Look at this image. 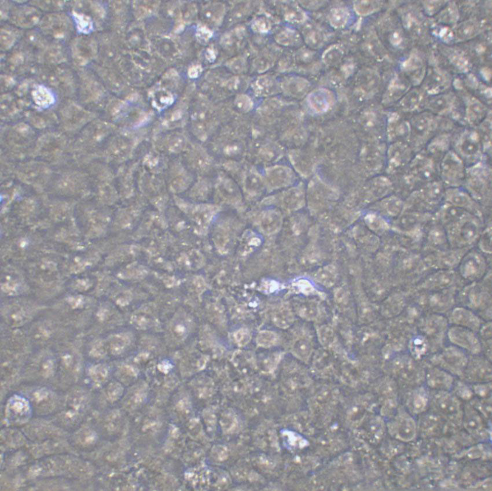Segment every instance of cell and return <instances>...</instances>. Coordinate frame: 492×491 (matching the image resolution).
Listing matches in <instances>:
<instances>
[{
    "instance_id": "obj_20",
    "label": "cell",
    "mask_w": 492,
    "mask_h": 491,
    "mask_svg": "<svg viewBox=\"0 0 492 491\" xmlns=\"http://www.w3.org/2000/svg\"><path fill=\"white\" fill-rule=\"evenodd\" d=\"M454 98L449 95H441L431 98L427 102V107L432 112L442 114L453 107Z\"/></svg>"
},
{
    "instance_id": "obj_4",
    "label": "cell",
    "mask_w": 492,
    "mask_h": 491,
    "mask_svg": "<svg viewBox=\"0 0 492 491\" xmlns=\"http://www.w3.org/2000/svg\"><path fill=\"white\" fill-rule=\"evenodd\" d=\"M469 359L466 352L452 345L444 348L441 353L436 354L431 361L437 367L451 374L463 376Z\"/></svg>"
},
{
    "instance_id": "obj_36",
    "label": "cell",
    "mask_w": 492,
    "mask_h": 491,
    "mask_svg": "<svg viewBox=\"0 0 492 491\" xmlns=\"http://www.w3.org/2000/svg\"><path fill=\"white\" fill-rule=\"evenodd\" d=\"M298 312L300 316L307 320H314L318 316V308L314 303L302 304L298 308Z\"/></svg>"
},
{
    "instance_id": "obj_35",
    "label": "cell",
    "mask_w": 492,
    "mask_h": 491,
    "mask_svg": "<svg viewBox=\"0 0 492 491\" xmlns=\"http://www.w3.org/2000/svg\"><path fill=\"white\" fill-rule=\"evenodd\" d=\"M308 82L305 79L299 78H291L287 80L286 82L284 84L285 86V90L291 92L298 94L305 92L308 86Z\"/></svg>"
},
{
    "instance_id": "obj_37",
    "label": "cell",
    "mask_w": 492,
    "mask_h": 491,
    "mask_svg": "<svg viewBox=\"0 0 492 491\" xmlns=\"http://www.w3.org/2000/svg\"><path fill=\"white\" fill-rule=\"evenodd\" d=\"M379 4L376 2H357L354 4V9L359 14L367 15L378 9Z\"/></svg>"
},
{
    "instance_id": "obj_38",
    "label": "cell",
    "mask_w": 492,
    "mask_h": 491,
    "mask_svg": "<svg viewBox=\"0 0 492 491\" xmlns=\"http://www.w3.org/2000/svg\"><path fill=\"white\" fill-rule=\"evenodd\" d=\"M342 51L337 46L331 47L325 52L323 56V59L327 64H334L337 63L341 59Z\"/></svg>"
},
{
    "instance_id": "obj_44",
    "label": "cell",
    "mask_w": 492,
    "mask_h": 491,
    "mask_svg": "<svg viewBox=\"0 0 492 491\" xmlns=\"http://www.w3.org/2000/svg\"><path fill=\"white\" fill-rule=\"evenodd\" d=\"M285 17L287 21L290 22L300 23L305 20V15L301 10L292 9L288 10Z\"/></svg>"
},
{
    "instance_id": "obj_40",
    "label": "cell",
    "mask_w": 492,
    "mask_h": 491,
    "mask_svg": "<svg viewBox=\"0 0 492 491\" xmlns=\"http://www.w3.org/2000/svg\"><path fill=\"white\" fill-rule=\"evenodd\" d=\"M235 105L243 112H249L253 107V103L249 96L240 95L235 99Z\"/></svg>"
},
{
    "instance_id": "obj_26",
    "label": "cell",
    "mask_w": 492,
    "mask_h": 491,
    "mask_svg": "<svg viewBox=\"0 0 492 491\" xmlns=\"http://www.w3.org/2000/svg\"><path fill=\"white\" fill-rule=\"evenodd\" d=\"M429 400V397L425 389L419 388L413 393L411 403L414 412L419 413L425 409Z\"/></svg>"
},
{
    "instance_id": "obj_18",
    "label": "cell",
    "mask_w": 492,
    "mask_h": 491,
    "mask_svg": "<svg viewBox=\"0 0 492 491\" xmlns=\"http://www.w3.org/2000/svg\"><path fill=\"white\" fill-rule=\"evenodd\" d=\"M467 306L472 310H482L490 304V296L487 292H485L480 287L474 286L471 287L467 292Z\"/></svg>"
},
{
    "instance_id": "obj_47",
    "label": "cell",
    "mask_w": 492,
    "mask_h": 491,
    "mask_svg": "<svg viewBox=\"0 0 492 491\" xmlns=\"http://www.w3.org/2000/svg\"><path fill=\"white\" fill-rule=\"evenodd\" d=\"M246 185L248 188H251L252 191H257L258 188H261L262 181L261 178L255 174H250L246 176Z\"/></svg>"
},
{
    "instance_id": "obj_13",
    "label": "cell",
    "mask_w": 492,
    "mask_h": 491,
    "mask_svg": "<svg viewBox=\"0 0 492 491\" xmlns=\"http://www.w3.org/2000/svg\"><path fill=\"white\" fill-rule=\"evenodd\" d=\"M445 189L442 181H433L427 183L418 193L423 204L433 206L441 202L445 196Z\"/></svg>"
},
{
    "instance_id": "obj_3",
    "label": "cell",
    "mask_w": 492,
    "mask_h": 491,
    "mask_svg": "<svg viewBox=\"0 0 492 491\" xmlns=\"http://www.w3.org/2000/svg\"><path fill=\"white\" fill-rule=\"evenodd\" d=\"M464 162L474 164L481 160L483 146L480 134L474 130H466L456 140L454 150Z\"/></svg>"
},
{
    "instance_id": "obj_30",
    "label": "cell",
    "mask_w": 492,
    "mask_h": 491,
    "mask_svg": "<svg viewBox=\"0 0 492 491\" xmlns=\"http://www.w3.org/2000/svg\"><path fill=\"white\" fill-rule=\"evenodd\" d=\"M478 26L473 21L463 22L457 28V34L459 38L469 39L477 34Z\"/></svg>"
},
{
    "instance_id": "obj_19",
    "label": "cell",
    "mask_w": 492,
    "mask_h": 491,
    "mask_svg": "<svg viewBox=\"0 0 492 491\" xmlns=\"http://www.w3.org/2000/svg\"><path fill=\"white\" fill-rule=\"evenodd\" d=\"M467 118L472 125L477 126L481 123L487 114L486 108L478 100H470L467 107Z\"/></svg>"
},
{
    "instance_id": "obj_7",
    "label": "cell",
    "mask_w": 492,
    "mask_h": 491,
    "mask_svg": "<svg viewBox=\"0 0 492 491\" xmlns=\"http://www.w3.org/2000/svg\"><path fill=\"white\" fill-rule=\"evenodd\" d=\"M449 226L451 237L455 239V243L459 244L472 243L478 235L477 221L470 212H467L462 218L449 225Z\"/></svg>"
},
{
    "instance_id": "obj_42",
    "label": "cell",
    "mask_w": 492,
    "mask_h": 491,
    "mask_svg": "<svg viewBox=\"0 0 492 491\" xmlns=\"http://www.w3.org/2000/svg\"><path fill=\"white\" fill-rule=\"evenodd\" d=\"M127 344V339L125 336H116L111 341V349L114 353H120L123 351Z\"/></svg>"
},
{
    "instance_id": "obj_31",
    "label": "cell",
    "mask_w": 492,
    "mask_h": 491,
    "mask_svg": "<svg viewBox=\"0 0 492 491\" xmlns=\"http://www.w3.org/2000/svg\"><path fill=\"white\" fill-rule=\"evenodd\" d=\"M279 337L277 333L272 331H262L258 333L256 342L260 347L270 348L278 343Z\"/></svg>"
},
{
    "instance_id": "obj_39",
    "label": "cell",
    "mask_w": 492,
    "mask_h": 491,
    "mask_svg": "<svg viewBox=\"0 0 492 491\" xmlns=\"http://www.w3.org/2000/svg\"><path fill=\"white\" fill-rule=\"evenodd\" d=\"M335 272L330 270H325L319 273L317 277L318 281L327 287L333 285L335 283Z\"/></svg>"
},
{
    "instance_id": "obj_50",
    "label": "cell",
    "mask_w": 492,
    "mask_h": 491,
    "mask_svg": "<svg viewBox=\"0 0 492 491\" xmlns=\"http://www.w3.org/2000/svg\"><path fill=\"white\" fill-rule=\"evenodd\" d=\"M55 370V362L52 358H48L44 360L41 365V370L43 375L49 377L52 375Z\"/></svg>"
},
{
    "instance_id": "obj_5",
    "label": "cell",
    "mask_w": 492,
    "mask_h": 491,
    "mask_svg": "<svg viewBox=\"0 0 492 491\" xmlns=\"http://www.w3.org/2000/svg\"><path fill=\"white\" fill-rule=\"evenodd\" d=\"M447 336L452 345L472 355H478L482 352V344L476 333L470 329L451 325L447 331Z\"/></svg>"
},
{
    "instance_id": "obj_22",
    "label": "cell",
    "mask_w": 492,
    "mask_h": 491,
    "mask_svg": "<svg viewBox=\"0 0 492 491\" xmlns=\"http://www.w3.org/2000/svg\"><path fill=\"white\" fill-rule=\"evenodd\" d=\"M291 351L298 359L306 361L309 359L313 352V345L306 338H299L294 342Z\"/></svg>"
},
{
    "instance_id": "obj_49",
    "label": "cell",
    "mask_w": 492,
    "mask_h": 491,
    "mask_svg": "<svg viewBox=\"0 0 492 491\" xmlns=\"http://www.w3.org/2000/svg\"><path fill=\"white\" fill-rule=\"evenodd\" d=\"M473 392L481 397H487L488 394L490 393L491 385L489 382H481L477 383L473 389Z\"/></svg>"
},
{
    "instance_id": "obj_23",
    "label": "cell",
    "mask_w": 492,
    "mask_h": 491,
    "mask_svg": "<svg viewBox=\"0 0 492 491\" xmlns=\"http://www.w3.org/2000/svg\"><path fill=\"white\" fill-rule=\"evenodd\" d=\"M423 96L417 90L411 91L403 98L401 104L403 109L407 111H414L421 105Z\"/></svg>"
},
{
    "instance_id": "obj_25",
    "label": "cell",
    "mask_w": 492,
    "mask_h": 491,
    "mask_svg": "<svg viewBox=\"0 0 492 491\" xmlns=\"http://www.w3.org/2000/svg\"><path fill=\"white\" fill-rule=\"evenodd\" d=\"M349 15V11L343 8L333 9L330 14L331 25L337 29L343 27L348 22Z\"/></svg>"
},
{
    "instance_id": "obj_48",
    "label": "cell",
    "mask_w": 492,
    "mask_h": 491,
    "mask_svg": "<svg viewBox=\"0 0 492 491\" xmlns=\"http://www.w3.org/2000/svg\"><path fill=\"white\" fill-rule=\"evenodd\" d=\"M230 70L235 73H241L245 71L246 63L245 60L241 58H235L231 60L229 64Z\"/></svg>"
},
{
    "instance_id": "obj_52",
    "label": "cell",
    "mask_w": 492,
    "mask_h": 491,
    "mask_svg": "<svg viewBox=\"0 0 492 491\" xmlns=\"http://www.w3.org/2000/svg\"><path fill=\"white\" fill-rule=\"evenodd\" d=\"M300 291L303 293L309 294L314 291L313 286L306 280H300L297 284Z\"/></svg>"
},
{
    "instance_id": "obj_34",
    "label": "cell",
    "mask_w": 492,
    "mask_h": 491,
    "mask_svg": "<svg viewBox=\"0 0 492 491\" xmlns=\"http://www.w3.org/2000/svg\"><path fill=\"white\" fill-rule=\"evenodd\" d=\"M318 333L319 340L324 347H330L334 343L335 340L334 331L329 326H323L319 328Z\"/></svg>"
},
{
    "instance_id": "obj_14",
    "label": "cell",
    "mask_w": 492,
    "mask_h": 491,
    "mask_svg": "<svg viewBox=\"0 0 492 491\" xmlns=\"http://www.w3.org/2000/svg\"><path fill=\"white\" fill-rule=\"evenodd\" d=\"M451 138L448 134H442L431 139L426 145V154L436 160L441 159L450 150Z\"/></svg>"
},
{
    "instance_id": "obj_32",
    "label": "cell",
    "mask_w": 492,
    "mask_h": 491,
    "mask_svg": "<svg viewBox=\"0 0 492 491\" xmlns=\"http://www.w3.org/2000/svg\"><path fill=\"white\" fill-rule=\"evenodd\" d=\"M274 86V80L269 76L259 78L254 83V90L260 95L268 94Z\"/></svg>"
},
{
    "instance_id": "obj_24",
    "label": "cell",
    "mask_w": 492,
    "mask_h": 491,
    "mask_svg": "<svg viewBox=\"0 0 492 491\" xmlns=\"http://www.w3.org/2000/svg\"><path fill=\"white\" fill-rule=\"evenodd\" d=\"M274 323L279 328L286 329L294 323V317L289 309L285 308L279 309L274 313Z\"/></svg>"
},
{
    "instance_id": "obj_33",
    "label": "cell",
    "mask_w": 492,
    "mask_h": 491,
    "mask_svg": "<svg viewBox=\"0 0 492 491\" xmlns=\"http://www.w3.org/2000/svg\"><path fill=\"white\" fill-rule=\"evenodd\" d=\"M35 102L38 106L49 107L54 102V98L51 93L46 88L39 87L34 93Z\"/></svg>"
},
{
    "instance_id": "obj_43",
    "label": "cell",
    "mask_w": 492,
    "mask_h": 491,
    "mask_svg": "<svg viewBox=\"0 0 492 491\" xmlns=\"http://www.w3.org/2000/svg\"><path fill=\"white\" fill-rule=\"evenodd\" d=\"M453 387L455 388L456 394L463 399H469L473 395V390L462 382H459L457 385L454 384Z\"/></svg>"
},
{
    "instance_id": "obj_9",
    "label": "cell",
    "mask_w": 492,
    "mask_h": 491,
    "mask_svg": "<svg viewBox=\"0 0 492 491\" xmlns=\"http://www.w3.org/2000/svg\"><path fill=\"white\" fill-rule=\"evenodd\" d=\"M468 361L463 374L468 381L481 383L490 381L491 378V366L487 359L477 355Z\"/></svg>"
},
{
    "instance_id": "obj_53",
    "label": "cell",
    "mask_w": 492,
    "mask_h": 491,
    "mask_svg": "<svg viewBox=\"0 0 492 491\" xmlns=\"http://www.w3.org/2000/svg\"><path fill=\"white\" fill-rule=\"evenodd\" d=\"M320 39L321 38H320L318 33H315L314 31H309V33L306 34V41L310 46H318Z\"/></svg>"
},
{
    "instance_id": "obj_45",
    "label": "cell",
    "mask_w": 492,
    "mask_h": 491,
    "mask_svg": "<svg viewBox=\"0 0 492 491\" xmlns=\"http://www.w3.org/2000/svg\"><path fill=\"white\" fill-rule=\"evenodd\" d=\"M252 29L257 33H267L271 29V24L265 18H260L255 20L252 25Z\"/></svg>"
},
{
    "instance_id": "obj_46",
    "label": "cell",
    "mask_w": 492,
    "mask_h": 491,
    "mask_svg": "<svg viewBox=\"0 0 492 491\" xmlns=\"http://www.w3.org/2000/svg\"><path fill=\"white\" fill-rule=\"evenodd\" d=\"M74 16L76 25H77L79 31L83 32V33L89 31L91 26L89 19L85 16L82 15L76 14Z\"/></svg>"
},
{
    "instance_id": "obj_11",
    "label": "cell",
    "mask_w": 492,
    "mask_h": 491,
    "mask_svg": "<svg viewBox=\"0 0 492 491\" xmlns=\"http://www.w3.org/2000/svg\"><path fill=\"white\" fill-rule=\"evenodd\" d=\"M444 198L447 203L463 209L468 212L474 211L477 209L476 207L477 204L469 192L460 187L449 188L445 189Z\"/></svg>"
},
{
    "instance_id": "obj_17",
    "label": "cell",
    "mask_w": 492,
    "mask_h": 491,
    "mask_svg": "<svg viewBox=\"0 0 492 491\" xmlns=\"http://www.w3.org/2000/svg\"><path fill=\"white\" fill-rule=\"evenodd\" d=\"M454 280V273L450 271H440L428 277L422 284V287L430 291H441L451 287Z\"/></svg>"
},
{
    "instance_id": "obj_27",
    "label": "cell",
    "mask_w": 492,
    "mask_h": 491,
    "mask_svg": "<svg viewBox=\"0 0 492 491\" xmlns=\"http://www.w3.org/2000/svg\"><path fill=\"white\" fill-rule=\"evenodd\" d=\"M428 349L427 341L425 336L415 337L410 343V349L412 355L415 358H420L425 355Z\"/></svg>"
},
{
    "instance_id": "obj_15",
    "label": "cell",
    "mask_w": 492,
    "mask_h": 491,
    "mask_svg": "<svg viewBox=\"0 0 492 491\" xmlns=\"http://www.w3.org/2000/svg\"><path fill=\"white\" fill-rule=\"evenodd\" d=\"M414 158V151L409 145L399 143L396 144L392 148L390 163L391 166L398 168L410 164Z\"/></svg>"
},
{
    "instance_id": "obj_8",
    "label": "cell",
    "mask_w": 492,
    "mask_h": 491,
    "mask_svg": "<svg viewBox=\"0 0 492 491\" xmlns=\"http://www.w3.org/2000/svg\"><path fill=\"white\" fill-rule=\"evenodd\" d=\"M447 320L451 325L470 329L477 333L483 323L481 317L472 309L463 306L450 309Z\"/></svg>"
},
{
    "instance_id": "obj_2",
    "label": "cell",
    "mask_w": 492,
    "mask_h": 491,
    "mask_svg": "<svg viewBox=\"0 0 492 491\" xmlns=\"http://www.w3.org/2000/svg\"><path fill=\"white\" fill-rule=\"evenodd\" d=\"M410 126L411 147L414 151L418 152L431 139L436 127L435 119L429 112H424L415 116Z\"/></svg>"
},
{
    "instance_id": "obj_41",
    "label": "cell",
    "mask_w": 492,
    "mask_h": 491,
    "mask_svg": "<svg viewBox=\"0 0 492 491\" xmlns=\"http://www.w3.org/2000/svg\"><path fill=\"white\" fill-rule=\"evenodd\" d=\"M234 340L239 346H245L249 343L251 336L250 332L247 329L242 328L234 333Z\"/></svg>"
},
{
    "instance_id": "obj_12",
    "label": "cell",
    "mask_w": 492,
    "mask_h": 491,
    "mask_svg": "<svg viewBox=\"0 0 492 491\" xmlns=\"http://www.w3.org/2000/svg\"><path fill=\"white\" fill-rule=\"evenodd\" d=\"M426 381L430 388L449 391L453 388L455 381L452 374L441 368H432L426 374Z\"/></svg>"
},
{
    "instance_id": "obj_16",
    "label": "cell",
    "mask_w": 492,
    "mask_h": 491,
    "mask_svg": "<svg viewBox=\"0 0 492 491\" xmlns=\"http://www.w3.org/2000/svg\"><path fill=\"white\" fill-rule=\"evenodd\" d=\"M445 318L438 314L427 317L422 323V331L426 336L435 337L442 335L449 329V322Z\"/></svg>"
},
{
    "instance_id": "obj_10",
    "label": "cell",
    "mask_w": 492,
    "mask_h": 491,
    "mask_svg": "<svg viewBox=\"0 0 492 491\" xmlns=\"http://www.w3.org/2000/svg\"><path fill=\"white\" fill-rule=\"evenodd\" d=\"M486 265L483 257L475 252H470L463 257L459 271L467 280L475 281L481 279L485 272Z\"/></svg>"
},
{
    "instance_id": "obj_6",
    "label": "cell",
    "mask_w": 492,
    "mask_h": 491,
    "mask_svg": "<svg viewBox=\"0 0 492 491\" xmlns=\"http://www.w3.org/2000/svg\"><path fill=\"white\" fill-rule=\"evenodd\" d=\"M409 172L411 183L417 181L428 183L434 181L437 173L435 160L426 153H420L411 161Z\"/></svg>"
},
{
    "instance_id": "obj_28",
    "label": "cell",
    "mask_w": 492,
    "mask_h": 491,
    "mask_svg": "<svg viewBox=\"0 0 492 491\" xmlns=\"http://www.w3.org/2000/svg\"><path fill=\"white\" fill-rule=\"evenodd\" d=\"M300 39V36L297 31L290 29L282 30L276 37L277 41L282 46H291L297 44Z\"/></svg>"
},
{
    "instance_id": "obj_1",
    "label": "cell",
    "mask_w": 492,
    "mask_h": 491,
    "mask_svg": "<svg viewBox=\"0 0 492 491\" xmlns=\"http://www.w3.org/2000/svg\"><path fill=\"white\" fill-rule=\"evenodd\" d=\"M439 174L444 185L459 187L465 180V162L454 150H450L440 160Z\"/></svg>"
},
{
    "instance_id": "obj_29",
    "label": "cell",
    "mask_w": 492,
    "mask_h": 491,
    "mask_svg": "<svg viewBox=\"0 0 492 491\" xmlns=\"http://www.w3.org/2000/svg\"><path fill=\"white\" fill-rule=\"evenodd\" d=\"M327 92L324 90H320L311 94L309 98V102L311 106L315 110L321 111L326 110L328 108L329 103H328Z\"/></svg>"
},
{
    "instance_id": "obj_51",
    "label": "cell",
    "mask_w": 492,
    "mask_h": 491,
    "mask_svg": "<svg viewBox=\"0 0 492 491\" xmlns=\"http://www.w3.org/2000/svg\"><path fill=\"white\" fill-rule=\"evenodd\" d=\"M422 66V63L418 58L411 57L403 64L405 69L408 71H415Z\"/></svg>"
},
{
    "instance_id": "obj_54",
    "label": "cell",
    "mask_w": 492,
    "mask_h": 491,
    "mask_svg": "<svg viewBox=\"0 0 492 491\" xmlns=\"http://www.w3.org/2000/svg\"><path fill=\"white\" fill-rule=\"evenodd\" d=\"M91 374L95 380L98 381L106 377V372L104 368L96 367L92 371Z\"/></svg>"
},
{
    "instance_id": "obj_21",
    "label": "cell",
    "mask_w": 492,
    "mask_h": 491,
    "mask_svg": "<svg viewBox=\"0 0 492 491\" xmlns=\"http://www.w3.org/2000/svg\"><path fill=\"white\" fill-rule=\"evenodd\" d=\"M429 305L436 313L450 310L452 304V297L441 292H437L429 296Z\"/></svg>"
}]
</instances>
